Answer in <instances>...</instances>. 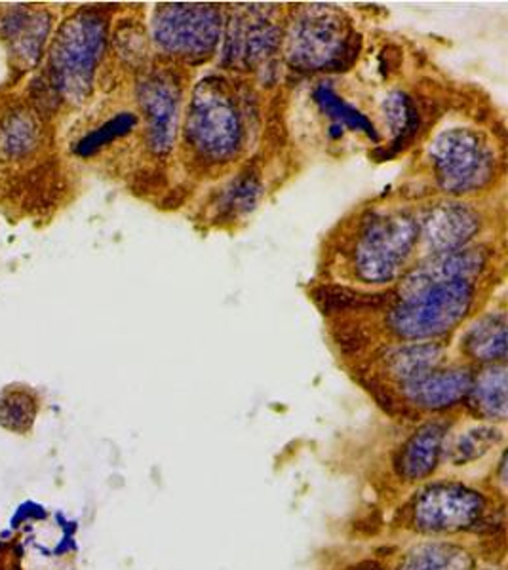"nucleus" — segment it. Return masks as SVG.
<instances>
[{
  "mask_svg": "<svg viewBox=\"0 0 508 570\" xmlns=\"http://www.w3.org/2000/svg\"><path fill=\"white\" fill-rule=\"evenodd\" d=\"M4 29L18 56L26 59L27 63H35L40 58V50L50 29V18L45 12L16 10L8 16Z\"/></svg>",
  "mask_w": 508,
  "mask_h": 570,
  "instance_id": "obj_18",
  "label": "nucleus"
},
{
  "mask_svg": "<svg viewBox=\"0 0 508 570\" xmlns=\"http://www.w3.org/2000/svg\"><path fill=\"white\" fill-rule=\"evenodd\" d=\"M486 518V499L461 483H434L408 504V523L423 534L475 531Z\"/></svg>",
  "mask_w": 508,
  "mask_h": 570,
  "instance_id": "obj_8",
  "label": "nucleus"
},
{
  "mask_svg": "<svg viewBox=\"0 0 508 570\" xmlns=\"http://www.w3.org/2000/svg\"><path fill=\"white\" fill-rule=\"evenodd\" d=\"M354 52V33L345 16L332 7H309L287 35V59L300 71L343 66Z\"/></svg>",
  "mask_w": 508,
  "mask_h": 570,
  "instance_id": "obj_6",
  "label": "nucleus"
},
{
  "mask_svg": "<svg viewBox=\"0 0 508 570\" xmlns=\"http://www.w3.org/2000/svg\"><path fill=\"white\" fill-rule=\"evenodd\" d=\"M37 405L33 395L13 390L0 397V422L12 430H27L33 424Z\"/></svg>",
  "mask_w": 508,
  "mask_h": 570,
  "instance_id": "obj_25",
  "label": "nucleus"
},
{
  "mask_svg": "<svg viewBox=\"0 0 508 570\" xmlns=\"http://www.w3.org/2000/svg\"><path fill=\"white\" fill-rule=\"evenodd\" d=\"M281 42V29L271 18V10L244 8L228 23L225 61L238 69H254L263 63Z\"/></svg>",
  "mask_w": 508,
  "mask_h": 570,
  "instance_id": "obj_10",
  "label": "nucleus"
},
{
  "mask_svg": "<svg viewBox=\"0 0 508 570\" xmlns=\"http://www.w3.org/2000/svg\"><path fill=\"white\" fill-rule=\"evenodd\" d=\"M465 351L476 362L505 363L507 357V316L505 312L488 314L470 327Z\"/></svg>",
  "mask_w": 508,
  "mask_h": 570,
  "instance_id": "obj_16",
  "label": "nucleus"
},
{
  "mask_svg": "<svg viewBox=\"0 0 508 570\" xmlns=\"http://www.w3.org/2000/svg\"><path fill=\"white\" fill-rule=\"evenodd\" d=\"M222 10L215 4H160L153 18V39L174 58H208L222 39Z\"/></svg>",
  "mask_w": 508,
  "mask_h": 570,
  "instance_id": "obj_7",
  "label": "nucleus"
},
{
  "mask_svg": "<svg viewBox=\"0 0 508 570\" xmlns=\"http://www.w3.org/2000/svg\"><path fill=\"white\" fill-rule=\"evenodd\" d=\"M472 381L475 379L469 370L453 367L430 371L429 375L421 376L413 383L402 384L400 389L411 405L429 411H443L469 397Z\"/></svg>",
  "mask_w": 508,
  "mask_h": 570,
  "instance_id": "obj_13",
  "label": "nucleus"
},
{
  "mask_svg": "<svg viewBox=\"0 0 508 570\" xmlns=\"http://www.w3.org/2000/svg\"><path fill=\"white\" fill-rule=\"evenodd\" d=\"M105 40L107 21L96 10L75 13L59 29L50 50V77L53 88L72 104L90 96Z\"/></svg>",
  "mask_w": 508,
  "mask_h": 570,
  "instance_id": "obj_2",
  "label": "nucleus"
},
{
  "mask_svg": "<svg viewBox=\"0 0 508 570\" xmlns=\"http://www.w3.org/2000/svg\"><path fill=\"white\" fill-rule=\"evenodd\" d=\"M440 360H442V346H438V344H406L389 356L387 371L402 386V384L413 383L421 376L429 375L430 371L438 370Z\"/></svg>",
  "mask_w": 508,
  "mask_h": 570,
  "instance_id": "obj_19",
  "label": "nucleus"
},
{
  "mask_svg": "<svg viewBox=\"0 0 508 570\" xmlns=\"http://www.w3.org/2000/svg\"><path fill=\"white\" fill-rule=\"evenodd\" d=\"M398 570H475V561L459 546L434 542L413 548Z\"/></svg>",
  "mask_w": 508,
  "mask_h": 570,
  "instance_id": "obj_20",
  "label": "nucleus"
},
{
  "mask_svg": "<svg viewBox=\"0 0 508 570\" xmlns=\"http://www.w3.org/2000/svg\"><path fill=\"white\" fill-rule=\"evenodd\" d=\"M137 118L131 112H120L117 117L101 124L98 130L90 131L88 136L80 139L77 145V155L91 156L96 155L99 149H104L105 145L115 141L118 137H125L136 128Z\"/></svg>",
  "mask_w": 508,
  "mask_h": 570,
  "instance_id": "obj_24",
  "label": "nucleus"
},
{
  "mask_svg": "<svg viewBox=\"0 0 508 570\" xmlns=\"http://www.w3.org/2000/svg\"><path fill=\"white\" fill-rule=\"evenodd\" d=\"M313 99L320 112L330 120V136L343 137L345 131H360L373 142L381 141L372 120L365 117L362 110L349 104L345 98H341L332 85L322 82L316 86L313 90Z\"/></svg>",
  "mask_w": 508,
  "mask_h": 570,
  "instance_id": "obj_15",
  "label": "nucleus"
},
{
  "mask_svg": "<svg viewBox=\"0 0 508 570\" xmlns=\"http://www.w3.org/2000/svg\"><path fill=\"white\" fill-rule=\"evenodd\" d=\"M2 149L8 155H21L26 153L33 142V122L26 117H13L2 126Z\"/></svg>",
  "mask_w": 508,
  "mask_h": 570,
  "instance_id": "obj_26",
  "label": "nucleus"
},
{
  "mask_svg": "<svg viewBox=\"0 0 508 570\" xmlns=\"http://www.w3.org/2000/svg\"><path fill=\"white\" fill-rule=\"evenodd\" d=\"M482 228V217L467 204L443 202L427 212L419 223V238L429 255L469 246Z\"/></svg>",
  "mask_w": 508,
  "mask_h": 570,
  "instance_id": "obj_11",
  "label": "nucleus"
},
{
  "mask_svg": "<svg viewBox=\"0 0 508 570\" xmlns=\"http://www.w3.org/2000/svg\"><path fill=\"white\" fill-rule=\"evenodd\" d=\"M430 164L443 193L472 195L496 177L497 158L488 139L470 128H451L430 142Z\"/></svg>",
  "mask_w": 508,
  "mask_h": 570,
  "instance_id": "obj_5",
  "label": "nucleus"
},
{
  "mask_svg": "<svg viewBox=\"0 0 508 570\" xmlns=\"http://www.w3.org/2000/svg\"><path fill=\"white\" fill-rule=\"evenodd\" d=\"M488 266V253L482 247H461L456 252L429 255L400 282V297L406 298L423 292L430 285L470 279L480 276Z\"/></svg>",
  "mask_w": 508,
  "mask_h": 570,
  "instance_id": "obj_12",
  "label": "nucleus"
},
{
  "mask_svg": "<svg viewBox=\"0 0 508 570\" xmlns=\"http://www.w3.org/2000/svg\"><path fill=\"white\" fill-rule=\"evenodd\" d=\"M261 183L254 174H241L235 181L225 187L223 195L219 196V214L227 215L228 219L246 215L255 208L260 200Z\"/></svg>",
  "mask_w": 508,
  "mask_h": 570,
  "instance_id": "obj_22",
  "label": "nucleus"
},
{
  "mask_svg": "<svg viewBox=\"0 0 508 570\" xmlns=\"http://www.w3.org/2000/svg\"><path fill=\"white\" fill-rule=\"evenodd\" d=\"M419 242V220L406 212L373 214L351 252L352 271L365 284H391Z\"/></svg>",
  "mask_w": 508,
  "mask_h": 570,
  "instance_id": "obj_3",
  "label": "nucleus"
},
{
  "mask_svg": "<svg viewBox=\"0 0 508 570\" xmlns=\"http://www.w3.org/2000/svg\"><path fill=\"white\" fill-rule=\"evenodd\" d=\"M446 426L440 422H429L413 432L410 440L398 451L394 459L397 473L406 481L429 478L437 470L443 454Z\"/></svg>",
  "mask_w": 508,
  "mask_h": 570,
  "instance_id": "obj_14",
  "label": "nucleus"
},
{
  "mask_svg": "<svg viewBox=\"0 0 508 570\" xmlns=\"http://www.w3.org/2000/svg\"><path fill=\"white\" fill-rule=\"evenodd\" d=\"M139 104L147 120V142L155 155H169L176 142L182 86L169 72H153L139 85Z\"/></svg>",
  "mask_w": 508,
  "mask_h": 570,
  "instance_id": "obj_9",
  "label": "nucleus"
},
{
  "mask_svg": "<svg viewBox=\"0 0 508 570\" xmlns=\"http://www.w3.org/2000/svg\"><path fill=\"white\" fill-rule=\"evenodd\" d=\"M476 285L456 279L430 285L411 297L398 298L389 312V330L404 341H429L456 330L475 305Z\"/></svg>",
  "mask_w": 508,
  "mask_h": 570,
  "instance_id": "obj_4",
  "label": "nucleus"
},
{
  "mask_svg": "<svg viewBox=\"0 0 508 570\" xmlns=\"http://www.w3.org/2000/svg\"><path fill=\"white\" fill-rule=\"evenodd\" d=\"M187 139L206 163L225 164L244 147V117L222 78L201 80L190 98Z\"/></svg>",
  "mask_w": 508,
  "mask_h": 570,
  "instance_id": "obj_1",
  "label": "nucleus"
},
{
  "mask_svg": "<svg viewBox=\"0 0 508 570\" xmlns=\"http://www.w3.org/2000/svg\"><path fill=\"white\" fill-rule=\"evenodd\" d=\"M384 124L391 131L392 149L400 150L418 136L421 128V115L418 105L406 94H391L383 104Z\"/></svg>",
  "mask_w": 508,
  "mask_h": 570,
  "instance_id": "obj_21",
  "label": "nucleus"
},
{
  "mask_svg": "<svg viewBox=\"0 0 508 570\" xmlns=\"http://www.w3.org/2000/svg\"><path fill=\"white\" fill-rule=\"evenodd\" d=\"M469 397L476 415L491 421H505L508 409L505 363H494L491 367L476 376Z\"/></svg>",
  "mask_w": 508,
  "mask_h": 570,
  "instance_id": "obj_17",
  "label": "nucleus"
},
{
  "mask_svg": "<svg viewBox=\"0 0 508 570\" xmlns=\"http://www.w3.org/2000/svg\"><path fill=\"white\" fill-rule=\"evenodd\" d=\"M502 434L494 426H478L469 430L467 434L461 435L451 449L450 459L457 466H463L469 462L482 459L491 449L499 445Z\"/></svg>",
  "mask_w": 508,
  "mask_h": 570,
  "instance_id": "obj_23",
  "label": "nucleus"
},
{
  "mask_svg": "<svg viewBox=\"0 0 508 570\" xmlns=\"http://www.w3.org/2000/svg\"><path fill=\"white\" fill-rule=\"evenodd\" d=\"M351 570H384L378 561H362V563L354 564Z\"/></svg>",
  "mask_w": 508,
  "mask_h": 570,
  "instance_id": "obj_27",
  "label": "nucleus"
}]
</instances>
